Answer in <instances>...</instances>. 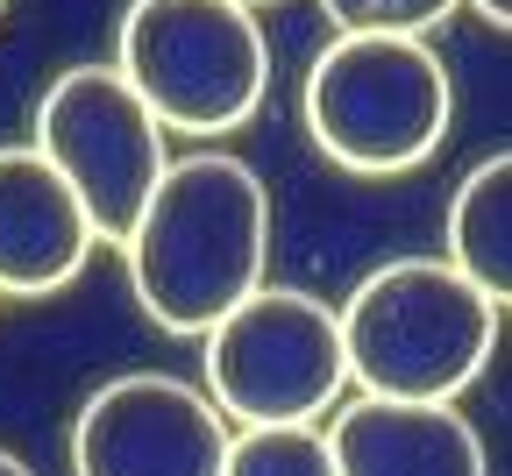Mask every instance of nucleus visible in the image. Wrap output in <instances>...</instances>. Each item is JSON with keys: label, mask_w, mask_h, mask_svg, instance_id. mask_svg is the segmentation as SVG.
Instances as JSON below:
<instances>
[{"label": "nucleus", "mask_w": 512, "mask_h": 476, "mask_svg": "<svg viewBox=\"0 0 512 476\" xmlns=\"http://www.w3.org/2000/svg\"><path fill=\"white\" fill-rule=\"evenodd\" d=\"M498 299L448 256H392L349 292L342 363L363 398H463L498 349Z\"/></svg>", "instance_id": "2"}, {"label": "nucleus", "mask_w": 512, "mask_h": 476, "mask_svg": "<svg viewBox=\"0 0 512 476\" xmlns=\"http://www.w3.org/2000/svg\"><path fill=\"white\" fill-rule=\"evenodd\" d=\"M335 476H491L456 398H356L328 427Z\"/></svg>", "instance_id": "9"}, {"label": "nucleus", "mask_w": 512, "mask_h": 476, "mask_svg": "<svg viewBox=\"0 0 512 476\" xmlns=\"http://www.w3.org/2000/svg\"><path fill=\"white\" fill-rule=\"evenodd\" d=\"M0 15H8V0H0Z\"/></svg>", "instance_id": "16"}, {"label": "nucleus", "mask_w": 512, "mask_h": 476, "mask_svg": "<svg viewBox=\"0 0 512 476\" xmlns=\"http://www.w3.org/2000/svg\"><path fill=\"white\" fill-rule=\"evenodd\" d=\"M93 221L36 143L0 150V299H50L86 270Z\"/></svg>", "instance_id": "8"}, {"label": "nucleus", "mask_w": 512, "mask_h": 476, "mask_svg": "<svg viewBox=\"0 0 512 476\" xmlns=\"http://www.w3.org/2000/svg\"><path fill=\"white\" fill-rule=\"evenodd\" d=\"M0 476H36V469H29L22 455H8V448H0Z\"/></svg>", "instance_id": "14"}, {"label": "nucleus", "mask_w": 512, "mask_h": 476, "mask_svg": "<svg viewBox=\"0 0 512 476\" xmlns=\"http://www.w3.org/2000/svg\"><path fill=\"white\" fill-rule=\"evenodd\" d=\"M242 8H271V0H242Z\"/></svg>", "instance_id": "15"}, {"label": "nucleus", "mask_w": 512, "mask_h": 476, "mask_svg": "<svg viewBox=\"0 0 512 476\" xmlns=\"http://www.w3.org/2000/svg\"><path fill=\"white\" fill-rule=\"evenodd\" d=\"M128 285L164 334H200L271 270V192L242 157L200 150L164 164L136 228L121 235Z\"/></svg>", "instance_id": "1"}, {"label": "nucleus", "mask_w": 512, "mask_h": 476, "mask_svg": "<svg viewBox=\"0 0 512 476\" xmlns=\"http://www.w3.org/2000/svg\"><path fill=\"white\" fill-rule=\"evenodd\" d=\"M114 72L178 135H228L271 93V43L242 0H128Z\"/></svg>", "instance_id": "4"}, {"label": "nucleus", "mask_w": 512, "mask_h": 476, "mask_svg": "<svg viewBox=\"0 0 512 476\" xmlns=\"http://www.w3.org/2000/svg\"><path fill=\"white\" fill-rule=\"evenodd\" d=\"M36 150L79 192V207L93 221V242H121L136 228L143 199L157 192V178L171 164L164 121L143 107V93L128 86L114 64H72V72H57L43 86Z\"/></svg>", "instance_id": "6"}, {"label": "nucleus", "mask_w": 512, "mask_h": 476, "mask_svg": "<svg viewBox=\"0 0 512 476\" xmlns=\"http://www.w3.org/2000/svg\"><path fill=\"white\" fill-rule=\"evenodd\" d=\"M207 398L228 427H320L349 391L342 320L313 292L256 285L207 334Z\"/></svg>", "instance_id": "5"}, {"label": "nucleus", "mask_w": 512, "mask_h": 476, "mask_svg": "<svg viewBox=\"0 0 512 476\" xmlns=\"http://www.w3.org/2000/svg\"><path fill=\"white\" fill-rule=\"evenodd\" d=\"M456 114L448 64L427 36H370L342 29L306 72V128L328 164L356 178L420 171Z\"/></svg>", "instance_id": "3"}, {"label": "nucleus", "mask_w": 512, "mask_h": 476, "mask_svg": "<svg viewBox=\"0 0 512 476\" xmlns=\"http://www.w3.org/2000/svg\"><path fill=\"white\" fill-rule=\"evenodd\" d=\"M448 263L505 306L512 292V157H484L448 199Z\"/></svg>", "instance_id": "10"}, {"label": "nucleus", "mask_w": 512, "mask_h": 476, "mask_svg": "<svg viewBox=\"0 0 512 476\" xmlns=\"http://www.w3.org/2000/svg\"><path fill=\"white\" fill-rule=\"evenodd\" d=\"M221 476H335L320 427H235Z\"/></svg>", "instance_id": "11"}, {"label": "nucleus", "mask_w": 512, "mask_h": 476, "mask_svg": "<svg viewBox=\"0 0 512 476\" xmlns=\"http://www.w3.org/2000/svg\"><path fill=\"white\" fill-rule=\"evenodd\" d=\"M335 29H370V36H427L456 15V0H320Z\"/></svg>", "instance_id": "12"}, {"label": "nucleus", "mask_w": 512, "mask_h": 476, "mask_svg": "<svg viewBox=\"0 0 512 476\" xmlns=\"http://www.w3.org/2000/svg\"><path fill=\"white\" fill-rule=\"evenodd\" d=\"M221 405L164 370H128L100 384L72 420V469L79 476H221L228 462Z\"/></svg>", "instance_id": "7"}, {"label": "nucleus", "mask_w": 512, "mask_h": 476, "mask_svg": "<svg viewBox=\"0 0 512 476\" xmlns=\"http://www.w3.org/2000/svg\"><path fill=\"white\" fill-rule=\"evenodd\" d=\"M470 8H477L491 29H505V22H512V0H470Z\"/></svg>", "instance_id": "13"}]
</instances>
